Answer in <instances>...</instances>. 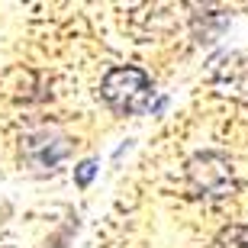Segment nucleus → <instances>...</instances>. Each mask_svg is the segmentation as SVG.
<instances>
[{"label": "nucleus", "mask_w": 248, "mask_h": 248, "mask_svg": "<svg viewBox=\"0 0 248 248\" xmlns=\"http://www.w3.org/2000/svg\"><path fill=\"white\" fill-rule=\"evenodd\" d=\"M97 171H100V168H97V158H84L81 165L74 168V184L78 187H91V181H93Z\"/></svg>", "instance_id": "nucleus-5"}, {"label": "nucleus", "mask_w": 248, "mask_h": 248, "mask_svg": "<svg viewBox=\"0 0 248 248\" xmlns=\"http://www.w3.org/2000/svg\"><path fill=\"white\" fill-rule=\"evenodd\" d=\"M152 78L136 64H123V68H110L100 81V97L116 116H136L152 107Z\"/></svg>", "instance_id": "nucleus-1"}, {"label": "nucleus", "mask_w": 248, "mask_h": 248, "mask_svg": "<svg viewBox=\"0 0 248 248\" xmlns=\"http://www.w3.org/2000/svg\"><path fill=\"white\" fill-rule=\"evenodd\" d=\"M68 152H71V142L58 129H39L23 139V158L39 171H52Z\"/></svg>", "instance_id": "nucleus-3"}, {"label": "nucleus", "mask_w": 248, "mask_h": 248, "mask_svg": "<svg viewBox=\"0 0 248 248\" xmlns=\"http://www.w3.org/2000/svg\"><path fill=\"white\" fill-rule=\"evenodd\" d=\"M187 181L197 197H226L235 187L232 161L222 152H197L187 161Z\"/></svg>", "instance_id": "nucleus-2"}, {"label": "nucleus", "mask_w": 248, "mask_h": 248, "mask_svg": "<svg viewBox=\"0 0 248 248\" xmlns=\"http://www.w3.org/2000/svg\"><path fill=\"white\" fill-rule=\"evenodd\" d=\"M213 248H248V226H229V229H222L213 239Z\"/></svg>", "instance_id": "nucleus-4"}]
</instances>
